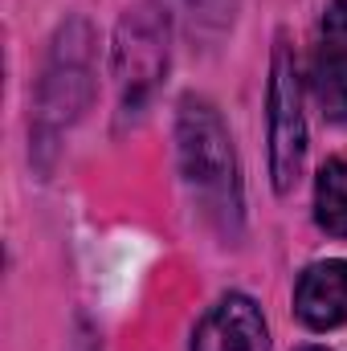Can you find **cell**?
I'll list each match as a JSON object with an SVG mask.
<instances>
[{"label":"cell","mask_w":347,"mask_h":351,"mask_svg":"<svg viewBox=\"0 0 347 351\" xmlns=\"http://www.w3.org/2000/svg\"><path fill=\"white\" fill-rule=\"evenodd\" d=\"M311 86H315V98H319L323 114L335 119V123H347V62H339L327 49H319L315 70H311Z\"/></svg>","instance_id":"cell-8"},{"label":"cell","mask_w":347,"mask_h":351,"mask_svg":"<svg viewBox=\"0 0 347 351\" xmlns=\"http://www.w3.org/2000/svg\"><path fill=\"white\" fill-rule=\"evenodd\" d=\"M302 351H327V348H302Z\"/></svg>","instance_id":"cell-10"},{"label":"cell","mask_w":347,"mask_h":351,"mask_svg":"<svg viewBox=\"0 0 347 351\" xmlns=\"http://www.w3.org/2000/svg\"><path fill=\"white\" fill-rule=\"evenodd\" d=\"M265 131H270V176L278 192H290L302 176L307 160V119H302V90H298V70L294 53L286 41L274 45L270 62V90H265Z\"/></svg>","instance_id":"cell-2"},{"label":"cell","mask_w":347,"mask_h":351,"mask_svg":"<svg viewBox=\"0 0 347 351\" xmlns=\"http://www.w3.org/2000/svg\"><path fill=\"white\" fill-rule=\"evenodd\" d=\"M294 311L311 331H331L347 323V262H315L294 286Z\"/></svg>","instance_id":"cell-6"},{"label":"cell","mask_w":347,"mask_h":351,"mask_svg":"<svg viewBox=\"0 0 347 351\" xmlns=\"http://www.w3.org/2000/svg\"><path fill=\"white\" fill-rule=\"evenodd\" d=\"M176 156L184 184L200 200V208L225 229L237 233L241 225V180H237V156L233 139L217 114L213 102L188 94L176 110Z\"/></svg>","instance_id":"cell-1"},{"label":"cell","mask_w":347,"mask_h":351,"mask_svg":"<svg viewBox=\"0 0 347 351\" xmlns=\"http://www.w3.org/2000/svg\"><path fill=\"white\" fill-rule=\"evenodd\" d=\"M323 49L347 62V0H331L323 12Z\"/></svg>","instance_id":"cell-9"},{"label":"cell","mask_w":347,"mask_h":351,"mask_svg":"<svg viewBox=\"0 0 347 351\" xmlns=\"http://www.w3.org/2000/svg\"><path fill=\"white\" fill-rule=\"evenodd\" d=\"M315 221L331 237H347V160H327L315 180Z\"/></svg>","instance_id":"cell-7"},{"label":"cell","mask_w":347,"mask_h":351,"mask_svg":"<svg viewBox=\"0 0 347 351\" xmlns=\"http://www.w3.org/2000/svg\"><path fill=\"white\" fill-rule=\"evenodd\" d=\"M168 16L160 4H135L127 8V16L119 21V37H115V74L123 86V106L135 110L152 86L164 78L168 70Z\"/></svg>","instance_id":"cell-4"},{"label":"cell","mask_w":347,"mask_h":351,"mask_svg":"<svg viewBox=\"0 0 347 351\" xmlns=\"http://www.w3.org/2000/svg\"><path fill=\"white\" fill-rule=\"evenodd\" d=\"M90 25L86 21H70L49 49L45 62V78L37 90V119L45 131H58L66 123H74L94 98V66H90Z\"/></svg>","instance_id":"cell-3"},{"label":"cell","mask_w":347,"mask_h":351,"mask_svg":"<svg viewBox=\"0 0 347 351\" xmlns=\"http://www.w3.org/2000/svg\"><path fill=\"white\" fill-rule=\"evenodd\" d=\"M192 351H270V327L250 294H225L200 319Z\"/></svg>","instance_id":"cell-5"}]
</instances>
